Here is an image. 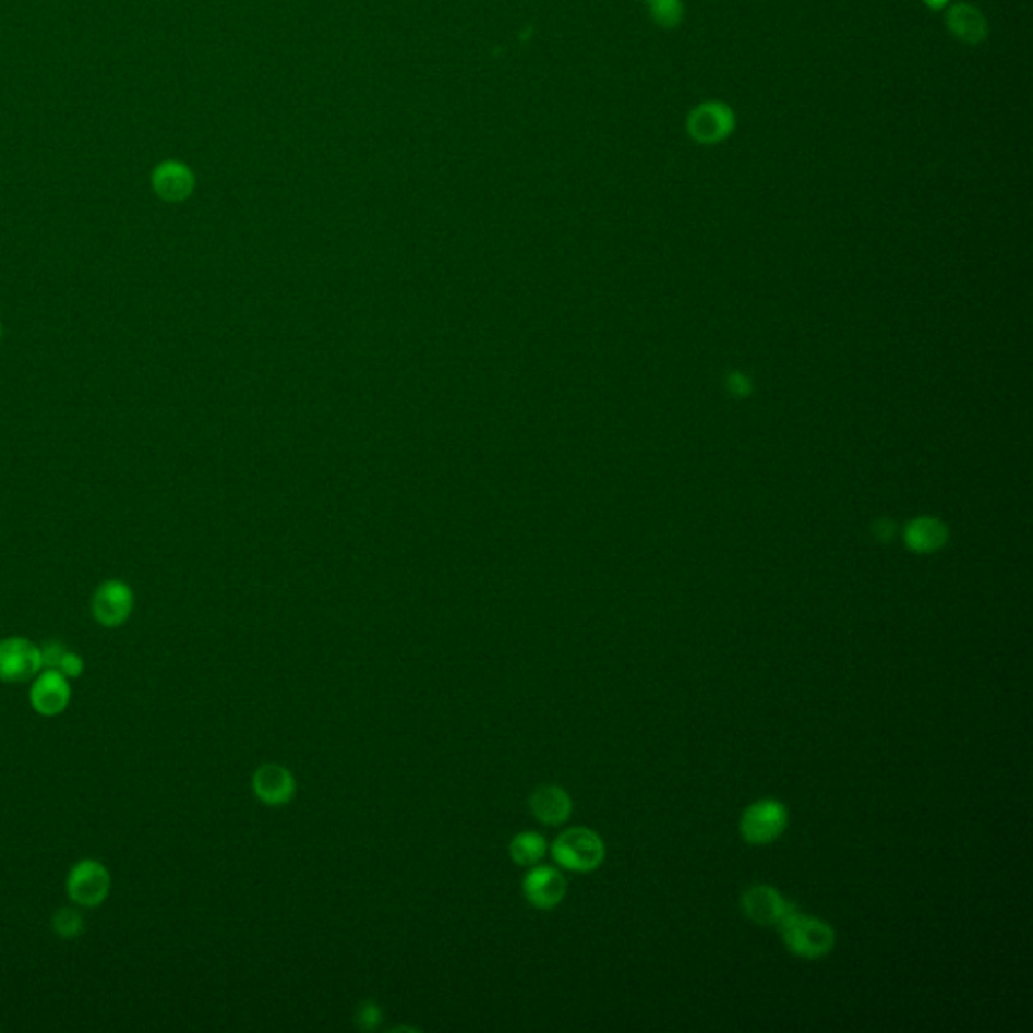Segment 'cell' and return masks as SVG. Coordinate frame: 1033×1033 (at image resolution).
Returning <instances> with one entry per match:
<instances>
[{
  "mask_svg": "<svg viewBox=\"0 0 1033 1033\" xmlns=\"http://www.w3.org/2000/svg\"><path fill=\"white\" fill-rule=\"evenodd\" d=\"M779 933L790 953L816 961L832 953L836 947V930L818 916L793 911L779 923Z\"/></svg>",
  "mask_w": 1033,
  "mask_h": 1033,
  "instance_id": "cell-1",
  "label": "cell"
},
{
  "mask_svg": "<svg viewBox=\"0 0 1033 1033\" xmlns=\"http://www.w3.org/2000/svg\"><path fill=\"white\" fill-rule=\"evenodd\" d=\"M551 854L565 870L588 874L602 866L605 845L602 838L590 828H569L557 836L551 845Z\"/></svg>",
  "mask_w": 1033,
  "mask_h": 1033,
  "instance_id": "cell-2",
  "label": "cell"
},
{
  "mask_svg": "<svg viewBox=\"0 0 1033 1033\" xmlns=\"http://www.w3.org/2000/svg\"><path fill=\"white\" fill-rule=\"evenodd\" d=\"M790 824V812L779 800H759L745 809L738 824L743 840L752 845L776 842Z\"/></svg>",
  "mask_w": 1033,
  "mask_h": 1033,
  "instance_id": "cell-3",
  "label": "cell"
},
{
  "mask_svg": "<svg viewBox=\"0 0 1033 1033\" xmlns=\"http://www.w3.org/2000/svg\"><path fill=\"white\" fill-rule=\"evenodd\" d=\"M65 890L69 899L81 909H97L111 892V874L99 860H80L69 870Z\"/></svg>",
  "mask_w": 1033,
  "mask_h": 1033,
  "instance_id": "cell-4",
  "label": "cell"
},
{
  "mask_svg": "<svg viewBox=\"0 0 1033 1033\" xmlns=\"http://www.w3.org/2000/svg\"><path fill=\"white\" fill-rule=\"evenodd\" d=\"M43 671L40 646L23 636L0 640V683L23 685Z\"/></svg>",
  "mask_w": 1033,
  "mask_h": 1033,
  "instance_id": "cell-5",
  "label": "cell"
},
{
  "mask_svg": "<svg viewBox=\"0 0 1033 1033\" xmlns=\"http://www.w3.org/2000/svg\"><path fill=\"white\" fill-rule=\"evenodd\" d=\"M686 130L698 144L712 146L733 134L735 113L723 101H705L688 113Z\"/></svg>",
  "mask_w": 1033,
  "mask_h": 1033,
  "instance_id": "cell-6",
  "label": "cell"
},
{
  "mask_svg": "<svg viewBox=\"0 0 1033 1033\" xmlns=\"http://www.w3.org/2000/svg\"><path fill=\"white\" fill-rule=\"evenodd\" d=\"M134 612V591L121 579H106L92 596V614L106 628H120Z\"/></svg>",
  "mask_w": 1033,
  "mask_h": 1033,
  "instance_id": "cell-7",
  "label": "cell"
},
{
  "mask_svg": "<svg viewBox=\"0 0 1033 1033\" xmlns=\"http://www.w3.org/2000/svg\"><path fill=\"white\" fill-rule=\"evenodd\" d=\"M741 909L752 923L761 926H779L788 914L797 911L795 904L785 899L778 888L767 885L747 888L741 897Z\"/></svg>",
  "mask_w": 1033,
  "mask_h": 1033,
  "instance_id": "cell-8",
  "label": "cell"
},
{
  "mask_svg": "<svg viewBox=\"0 0 1033 1033\" xmlns=\"http://www.w3.org/2000/svg\"><path fill=\"white\" fill-rule=\"evenodd\" d=\"M28 702L33 711L40 717H59L61 712L68 711L69 702H71V685H69L68 676L53 669H43L33 678V685L28 690Z\"/></svg>",
  "mask_w": 1033,
  "mask_h": 1033,
  "instance_id": "cell-9",
  "label": "cell"
},
{
  "mask_svg": "<svg viewBox=\"0 0 1033 1033\" xmlns=\"http://www.w3.org/2000/svg\"><path fill=\"white\" fill-rule=\"evenodd\" d=\"M525 899L539 911H553L567 894L564 874L551 866H537L524 878Z\"/></svg>",
  "mask_w": 1033,
  "mask_h": 1033,
  "instance_id": "cell-10",
  "label": "cell"
},
{
  "mask_svg": "<svg viewBox=\"0 0 1033 1033\" xmlns=\"http://www.w3.org/2000/svg\"><path fill=\"white\" fill-rule=\"evenodd\" d=\"M194 175L187 164L178 160L160 161L152 172V189L166 202H182L194 190Z\"/></svg>",
  "mask_w": 1033,
  "mask_h": 1033,
  "instance_id": "cell-11",
  "label": "cell"
},
{
  "mask_svg": "<svg viewBox=\"0 0 1033 1033\" xmlns=\"http://www.w3.org/2000/svg\"><path fill=\"white\" fill-rule=\"evenodd\" d=\"M253 792L265 805L289 804L296 795V778L277 764L259 767L253 776Z\"/></svg>",
  "mask_w": 1033,
  "mask_h": 1033,
  "instance_id": "cell-12",
  "label": "cell"
},
{
  "mask_svg": "<svg viewBox=\"0 0 1033 1033\" xmlns=\"http://www.w3.org/2000/svg\"><path fill=\"white\" fill-rule=\"evenodd\" d=\"M531 812L545 826H562L572 816V797L560 785H541L537 788L531 800Z\"/></svg>",
  "mask_w": 1033,
  "mask_h": 1033,
  "instance_id": "cell-13",
  "label": "cell"
},
{
  "mask_svg": "<svg viewBox=\"0 0 1033 1033\" xmlns=\"http://www.w3.org/2000/svg\"><path fill=\"white\" fill-rule=\"evenodd\" d=\"M947 27L951 35L966 45H977L987 37V21L977 7L959 2L947 13Z\"/></svg>",
  "mask_w": 1033,
  "mask_h": 1033,
  "instance_id": "cell-14",
  "label": "cell"
},
{
  "mask_svg": "<svg viewBox=\"0 0 1033 1033\" xmlns=\"http://www.w3.org/2000/svg\"><path fill=\"white\" fill-rule=\"evenodd\" d=\"M545 840L537 832L517 833L509 844V856L519 866H536L545 856Z\"/></svg>",
  "mask_w": 1033,
  "mask_h": 1033,
  "instance_id": "cell-15",
  "label": "cell"
},
{
  "mask_svg": "<svg viewBox=\"0 0 1033 1033\" xmlns=\"http://www.w3.org/2000/svg\"><path fill=\"white\" fill-rule=\"evenodd\" d=\"M652 21L660 27H676L685 16L683 0H645Z\"/></svg>",
  "mask_w": 1033,
  "mask_h": 1033,
  "instance_id": "cell-16",
  "label": "cell"
},
{
  "mask_svg": "<svg viewBox=\"0 0 1033 1033\" xmlns=\"http://www.w3.org/2000/svg\"><path fill=\"white\" fill-rule=\"evenodd\" d=\"M51 925H53L55 935H57L59 939L73 940L77 939L81 933L85 930V918H83V914H81L77 909L63 906V909H59V911L53 914Z\"/></svg>",
  "mask_w": 1033,
  "mask_h": 1033,
  "instance_id": "cell-17",
  "label": "cell"
},
{
  "mask_svg": "<svg viewBox=\"0 0 1033 1033\" xmlns=\"http://www.w3.org/2000/svg\"><path fill=\"white\" fill-rule=\"evenodd\" d=\"M353 1020L363 1032H374L380 1025V1021H382V1007L377 1006L376 1001H372V999L362 1001L356 1009Z\"/></svg>",
  "mask_w": 1033,
  "mask_h": 1033,
  "instance_id": "cell-18",
  "label": "cell"
},
{
  "mask_svg": "<svg viewBox=\"0 0 1033 1033\" xmlns=\"http://www.w3.org/2000/svg\"><path fill=\"white\" fill-rule=\"evenodd\" d=\"M916 531L918 533H911V537H909L914 550L930 551L939 548L942 536L937 533V525H921Z\"/></svg>",
  "mask_w": 1033,
  "mask_h": 1033,
  "instance_id": "cell-19",
  "label": "cell"
},
{
  "mask_svg": "<svg viewBox=\"0 0 1033 1033\" xmlns=\"http://www.w3.org/2000/svg\"><path fill=\"white\" fill-rule=\"evenodd\" d=\"M68 646L63 642H57V640H51V642H45L40 646V660H43V669H53L57 671L61 658L65 654Z\"/></svg>",
  "mask_w": 1033,
  "mask_h": 1033,
  "instance_id": "cell-20",
  "label": "cell"
},
{
  "mask_svg": "<svg viewBox=\"0 0 1033 1033\" xmlns=\"http://www.w3.org/2000/svg\"><path fill=\"white\" fill-rule=\"evenodd\" d=\"M83 669H85V662H83V658H81L77 652L69 650V648L65 650L63 658H61L59 666H57V671L61 672V674H65L68 678H77V676H81Z\"/></svg>",
  "mask_w": 1033,
  "mask_h": 1033,
  "instance_id": "cell-21",
  "label": "cell"
},
{
  "mask_svg": "<svg viewBox=\"0 0 1033 1033\" xmlns=\"http://www.w3.org/2000/svg\"><path fill=\"white\" fill-rule=\"evenodd\" d=\"M923 2H925L926 7H928L930 11H940V9L949 7V2H951V0H923Z\"/></svg>",
  "mask_w": 1033,
  "mask_h": 1033,
  "instance_id": "cell-22",
  "label": "cell"
},
{
  "mask_svg": "<svg viewBox=\"0 0 1033 1033\" xmlns=\"http://www.w3.org/2000/svg\"><path fill=\"white\" fill-rule=\"evenodd\" d=\"M0 336H2V325H0Z\"/></svg>",
  "mask_w": 1033,
  "mask_h": 1033,
  "instance_id": "cell-23",
  "label": "cell"
}]
</instances>
